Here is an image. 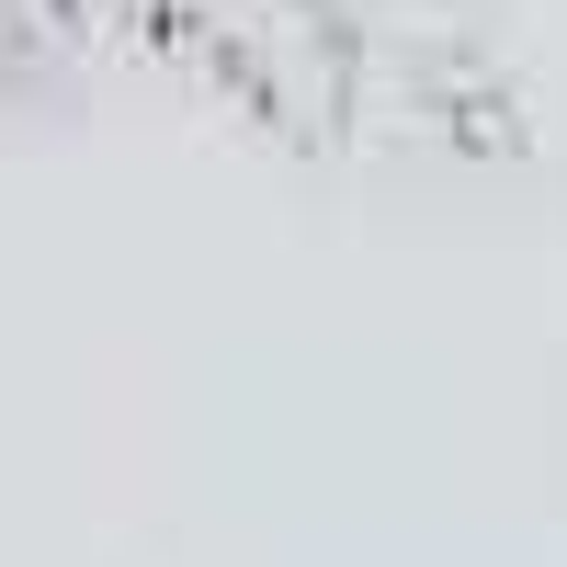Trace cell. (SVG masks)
<instances>
[{
  "label": "cell",
  "mask_w": 567,
  "mask_h": 567,
  "mask_svg": "<svg viewBox=\"0 0 567 567\" xmlns=\"http://www.w3.org/2000/svg\"><path fill=\"white\" fill-rule=\"evenodd\" d=\"M205 91L272 136H352L374 103V0H125Z\"/></svg>",
  "instance_id": "obj_1"
},
{
  "label": "cell",
  "mask_w": 567,
  "mask_h": 567,
  "mask_svg": "<svg viewBox=\"0 0 567 567\" xmlns=\"http://www.w3.org/2000/svg\"><path fill=\"white\" fill-rule=\"evenodd\" d=\"M23 12H34V0H0V45H12V34H23Z\"/></svg>",
  "instance_id": "obj_2"
}]
</instances>
